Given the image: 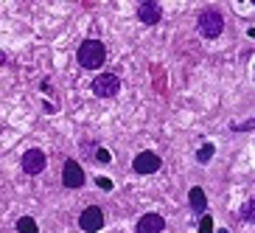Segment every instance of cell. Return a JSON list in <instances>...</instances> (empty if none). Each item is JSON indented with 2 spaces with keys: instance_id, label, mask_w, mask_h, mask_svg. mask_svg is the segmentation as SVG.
<instances>
[{
  "instance_id": "16",
  "label": "cell",
  "mask_w": 255,
  "mask_h": 233,
  "mask_svg": "<svg viewBox=\"0 0 255 233\" xmlns=\"http://www.w3.org/2000/svg\"><path fill=\"white\" fill-rule=\"evenodd\" d=\"M96 160H98V163H110V160H113V158H110V152H107V149H98Z\"/></svg>"
},
{
  "instance_id": "3",
  "label": "cell",
  "mask_w": 255,
  "mask_h": 233,
  "mask_svg": "<svg viewBox=\"0 0 255 233\" xmlns=\"http://www.w3.org/2000/svg\"><path fill=\"white\" fill-rule=\"evenodd\" d=\"M90 90L96 93L98 98H113L115 93L121 90V79L115 73H101V76H96V79H93Z\"/></svg>"
},
{
  "instance_id": "15",
  "label": "cell",
  "mask_w": 255,
  "mask_h": 233,
  "mask_svg": "<svg viewBox=\"0 0 255 233\" xmlns=\"http://www.w3.org/2000/svg\"><path fill=\"white\" fill-rule=\"evenodd\" d=\"M255 121H241V124H233V132H244V129H253Z\"/></svg>"
},
{
  "instance_id": "13",
  "label": "cell",
  "mask_w": 255,
  "mask_h": 233,
  "mask_svg": "<svg viewBox=\"0 0 255 233\" xmlns=\"http://www.w3.org/2000/svg\"><path fill=\"white\" fill-rule=\"evenodd\" d=\"M241 219H244V222H255V200H250V203L241 208Z\"/></svg>"
},
{
  "instance_id": "5",
  "label": "cell",
  "mask_w": 255,
  "mask_h": 233,
  "mask_svg": "<svg viewBox=\"0 0 255 233\" xmlns=\"http://www.w3.org/2000/svg\"><path fill=\"white\" fill-rule=\"evenodd\" d=\"M160 163H163V160L157 158V152H140V155L132 160V169H135V174H154L160 169Z\"/></svg>"
},
{
  "instance_id": "4",
  "label": "cell",
  "mask_w": 255,
  "mask_h": 233,
  "mask_svg": "<svg viewBox=\"0 0 255 233\" xmlns=\"http://www.w3.org/2000/svg\"><path fill=\"white\" fill-rule=\"evenodd\" d=\"M79 228H82L84 233H98L101 231V228H104V214H101V208H98V205L84 208L82 217H79Z\"/></svg>"
},
{
  "instance_id": "8",
  "label": "cell",
  "mask_w": 255,
  "mask_h": 233,
  "mask_svg": "<svg viewBox=\"0 0 255 233\" xmlns=\"http://www.w3.org/2000/svg\"><path fill=\"white\" fill-rule=\"evenodd\" d=\"M137 17H140V23H146V25H157L160 17H163L157 0H143L140 6H137Z\"/></svg>"
},
{
  "instance_id": "1",
  "label": "cell",
  "mask_w": 255,
  "mask_h": 233,
  "mask_svg": "<svg viewBox=\"0 0 255 233\" xmlns=\"http://www.w3.org/2000/svg\"><path fill=\"white\" fill-rule=\"evenodd\" d=\"M76 59H79V65L87 70H96L104 65L107 59V48L101 39H84L82 45H79V51H76Z\"/></svg>"
},
{
  "instance_id": "2",
  "label": "cell",
  "mask_w": 255,
  "mask_h": 233,
  "mask_svg": "<svg viewBox=\"0 0 255 233\" xmlns=\"http://www.w3.org/2000/svg\"><path fill=\"white\" fill-rule=\"evenodd\" d=\"M222 31H225V17L219 14L216 8H205L199 14V34L208 39H216Z\"/></svg>"
},
{
  "instance_id": "14",
  "label": "cell",
  "mask_w": 255,
  "mask_h": 233,
  "mask_svg": "<svg viewBox=\"0 0 255 233\" xmlns=\"http://www.w3.org/2000/svg\"><path fill=\"white\" fill-rule=\"evenodd\" d=\"M199 233H213V219H210L208 214L202 217V225H199Z\"/></svg>"
},
{
  "instance_id": "17",
  "label": "cell",
  "mask_w": 255,
  "mask_h": 233,
  "mask_svg": "<svg viewBox=\"0 0 255 233\" xmlns=\"http://www.w3.org/2000/svg\"><path fill=\"white\" fill-rule=\"evenodd\" d=\"M98 188L110 191V188H113V180H110V177H98Z\"/></svg>"
},
{
  "instance_id": "7",
  "label": "cell",
  "mask_w": 255,
  "mask_h": 233,
  "mask_svg": "<svg viewBox=\"0 0 255 233\" xmlns=\"http://www.w3.org/2000/svg\"><path fill=\"white\" fill-rule=\"evenodd\" d=\"M45 163H48V158L42 149H28L23 155V172L25 174H39L45 169Z\"/></svg>"
},
{
  "instance_id": "9",
  "label": "cell",
  "mask_w": 255,
  "mask_h": 233,
  "mask_svg": "<svg viewBox=\"0 0 255 233\" xmlns=\"http://www.w3.org/2000/svg\"><path fill=\"white\" fill-rule=\"evenodd\" d=\"M165 228V219L160 217V214H143L140 219H137L135 231L137 233H163Z\"/></svg>"
},
{
  "instance_id": "6",
  "label": "cell",
  "mask_w": 255,
  "mask_h": 233,
  "mask_svg": "<svg viewBox=\"0 0 255 233\" xmlns=\"http://www.w3.org/2000/svg\"><path fill=\"white\" fill-rule=\"evenodd\" d=\"M62 183L68 188H82L84 186V172L76 160H68V163L62 166Z\"/></svg>"
},
{
  "instance_id": "18",
  "label": "cell",
  "mask_w": 255,
  "mask_h": 233,
  "mask_svg": "<svg viewBox=\"0 0 255 233\" xmlns=\"http://www.w3.org/2000/svg\"><path fill=\"white\" fill-rule=\"evenodd\" d=\"M219 233H227V231H219Z\"/></svg>"
},
{
  "instance_id": "11",
  "label": "cell",
  "mask_w": 255,
  "mask_h": 233,
  "mask_svg": "<svg viewBox=\"0 0 255 233\" xmlns=\"http://www.w3.org/2000/svg\"><path fill=\"white\" fill-rule=\"evenodd\" d=\"M17 233H39L37 231V222H34L31 217H23L20 222H17Z\"/></svg>"
},
{
  "instance_id": "12",
  "label": "cell",
  "mask_w": 255,
  "mask_h": 233,
  "mask_svg": "<svg viewBox=\"0 0 255 233\" xmlns=\"http://www.w3.org/2000/svg\"><path fill=\"white\" fill-rule=\"evenodd\" d=\"M213 152H216V146H213V143H205L202 149L196 152V160H199V163H210V158H213Z\"/></svg>"
},
{
  "instance_id": "10",
  "label": "cell",
  "mask_w": 255,
  "mask_h": 233,
  "mask_svg": "<svg viewBox=\"0 0 255 233\" xmlns=\"http://www.w3.org/2000/svg\"><path fill=\"white\" fill-rule=\"evenodd\" d=\"M188 203H191V208H194L196 214H205V208H208V197H205L202 188H191V191H188Z\"/></svg>"
}]
</instances>
